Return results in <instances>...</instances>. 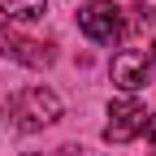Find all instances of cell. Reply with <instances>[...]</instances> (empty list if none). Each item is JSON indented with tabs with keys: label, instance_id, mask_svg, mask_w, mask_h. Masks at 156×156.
I'll return each instance as SVG.
<instances>
[{
	"label": "cell",
	"instance_id": "4",
	"mask_svg": "<svg viewBox=\"0 0 156 156\" xmlns=\"http://www.w3.org/2000/svg\"><path fill=\"white\" fill-rule=\"evenodd\" d=\"M108 74H113V87H122L126 95H134V91H143V87H147L152 56H147V52H139V48H126V52H117V56H113Z\"/></svg>",
	"mask_w": 156,
	"mask_h": 156
},
{
	"label": "cell",
	"instance_id": "3",
	"mask_svg": "<svg viewBox=\"0 0 156 156\" xmlns=\"http://www.w3.org/2000/svg\"><path fill=\"white\" fill-rule=\"evenodd\" d=\"M108 117H113V122L104 126V143H130L134 134L147 130V117H152V113H147L139 100L126 95V100H113V104H108Z\"/></svg>",
	"mask_w": 156,
	"mask_h": 156
},
{
	"label": "cell",
	"instance_id": "1",
	"mask_svg": "<svg viewBox=\"0 0 156 156\" xmlns=\"http://www.w3.org/2000/svg\"><path fill=\"white\" fill-rule=\"evenodd\" d=\"M5 117L17 126V130H44L52 126L56 117H61V95H56L52 87H22L17 95H9L5 100Z\"/></svg>",
	"mask_w": 156,
	"mask_h": 156
},
{
	"label": "cell",
	"instance_id": "7",
	"mask_svg": "<svg viewBox=\"0 0 156 156\" xmlns=\"http://www.w3.org/2000/svg\"><path fill=\"white\" fill-rule=\"evenodd\" d=\"M152 26H156V9L139 0V5L130 9V30H134V35H143V30H152Z\"/></svg>",
	"mask_w": 156,
	"mask_h": 156
},
{
	"label": "cell",
	"instance_id": "2",
	"mask_svg": "<svg viewBox=\"0 0 156 156\" xmlns=\"http://www.w3.org/2000/svg\"><path fill=\"white\" fill-rule=\"evenodd\" d=\"M78 30H83L91 44H122L126 39V13L108 5V0H91V5L78 9Z\"/></svg>",
	"mask_w": 156,
	"mask_h": 156
},
{
	"label": "cell",
	"instance_id": "8",
	"mask_svg": "<svg viewBox=\"0 0 156 156\" xmlns=\"http://www.w3.org/2000/svg\"><path fill=\"white\" fill-rule=\"evenodd\" d=\"M147 143H152V152H156V117H147Z\"/></svg>",
	"mask_w": 156,
	"mask_h": 156
},
{
	"label": "cell",
	"instance_id": "5",
	"mask_svg": "<svg viewBox=\"0 0 156 156\" xmlns=\"http://www.w3.org/2000/svg\"><path fill=\"white\" fill-rule=\"evenodd\" d=\"M0 52L13 56V61H22V65H30V69H48V65L56 61V52H52L48 44H35V39L13 35V30L5 26V17H0Z\"/></svg>",
	"mask_w": 156,
	"mask_h": 156
},
{
	"label": "cell",
	"instance_id": "9",
	"mask_svg": "<svg viewBox=\"0 0 156 156\" xmlns=\"http://www.w3.org/2000/svg\"><path fill=\"white\" fill-rule=\"evenodd\" d=\"M152 65H156V52H152Z\"/></svg>",
	"mask_w": 156,
	"mask_h": 156
},
{
	"label": "cell",
	"instance_id": "6",
	"mask_svg": "<svg viewBox=\"0 0 156 156\" xmlns=\"http://www.w3.org/2000/svg\"><path fill=\"white\" fill-rule=\"evenodd\" d=\"M48 13V0H0V17L9 22H39Z\"/></svg>",
	"mask_w": 156,
	"mask_h": 156
}]
</instances>
